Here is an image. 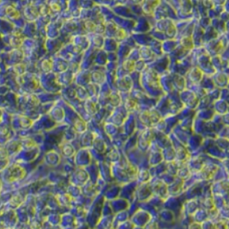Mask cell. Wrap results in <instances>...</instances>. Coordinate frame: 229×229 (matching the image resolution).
Segmentation results:
<instances>
[{"instance_id":"cell-1","label":"cell","mask_w":229,"mask_h":229,"mask_svg":"<svg viewBox=\"0 0 229 229\" xmlns=\"http://www.w3.org/2000/svg\"><path fill=\"white\" fill-rule=\"evenodd\" d=\"M85 27H86L87 30H89V31H91V32L95 31L96 29V24H94L92 21H89V22H86V23H85Z\"/></svg>"}]
</instances>
